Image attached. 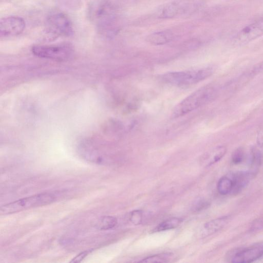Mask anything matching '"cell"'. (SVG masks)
I'll return each mask as SVG.
<instances>
[{"mask_svg": "<svg viewBox=\"0 0 263 263\" xmlns=\"http://www.w3.org/2000/svg\"><path fill=\"white\" fill-rule=\"evenodd\" d=\"M115 12L113 6L107 2L95 4L90 11L92 20L96 23L100 33L106 37L115 36L119 32Z\"/></svg>", "mask_w": 263, "mask_h": 263, "instance_id": "cell-1", "label": "cell"}, {"mask_svg": "<svg viewBox=\"0 0 263 263\" xmlns=\"http://www.w3.org/2000/svg\"><path fill=\"white\" fill-rule=\"evenodd\" d=\"M215 89L210 86L200 88L184 98L173 108L171 117L177 118L208 103L215 97Z\"/></svg>", "mask_w": 263, "mask_h": 263, "instance_id": "cell-2", "label": "cell"}, {"mask_svg": "<svg viewBox=\"0 0 263 263\" xmlns=\"http://www.w3.org/2000/svg\"><path fill=\"white\" fill-rule=\"evenodd\" d=\"M57 196L52 193H42L19 199L1 207L2 214H10L28 209L50 204L57 200Z\"/></svg>", "mask_w": 263, "mask_h": 263, "instance_id": "cell-3", "label": "cell"}, {"mask_svg": "<svg viewBox=\"0 0 263 263\" xmlns=\"http://www.w3.org/2000/svg\"><path fill=\"white\" fill-rule=\"evenodd\" d=\"M213 70L210 67L181 71L168 72L162 75L164 82L178 87L197 84L210 77Z\"/></svg>", "mask_w": 263, "mask_h": 263, "instance_id": "cell-4", "label": "cell"}, {"mask_svg": "<svg viewBox=\"0 0 263 263\" xmlns=\"http://www.w3.org/2000/svg\"><path fill=\"white\" fill-rule=\"evenodd\" d=\"M45 34L53 39L60 36H70L74 33L72 24L64 13L53 11L47 16Z\"/></svg>", "mask_w": 263, "mask_h": 263, "instance_id": "cell-5", "label": "cell"}, {"mask_svg": "<svg viewBox=\"0 0 263 263\" xmlns=\"http://www.w3.org/2000/svg\"><path fill=\"white\" fill-rule=\"evenodd\" d=\"M31 51L36 57L57 61L67 60L73 52V47L69 43L36 45L32 47Z\"/></svg>", "mask_w": 263, "mask_h": 263, "instance_id": "cell-6", "label": "cell"}, {"mask_svg": "<svg viewBox=\"0 0 263 263\" xmlns=\"http://www.w3.org/2000/svg\"><path fill=\"white\" fill-rule=\"evenodd\" d=\"M262 256L263 245H258L235 250L231 253L229 259L233 263H250Z\"/></svg>", "mask_w": 263, "mask_h": 263, "instance_id": "cell-7", "label": "cell"}, {"mask_svg": "<svg viewBox=\"0 0 263 263\" xmlns=\"http://www.w3.org/2000/svg\"><path fill=\"white\" fill-rule=\"evenodd\" d=\"M25 26V22L21 17H4L0 21V35L3 37L16 36L23 32Z\"/></svg>", "mask_w": 263, "mask_h": 263, "instance_id": "cell-8", "label": "cell"}, {"mask_svg": "<svg viewBox=\"0 0 263 263\" xmlns=\"http://www.w3.org/2000/svg\"><path fill=\"white\" fill-rule=\"evenodd\" d=\"M263 35V18L248 25L237 33L234 42L238 45L246 44Z\"/></svg>", "mask_w": 263, "mask_h": 263, "instance_id": "cell-9", "label": "cell"}, {"mask_svg": "<svg viewBox=\"0 0 263 263\" xmlns=\"http://www.w3.org/2000/svg\"><path fill=\"white\" fill-rule=\"evenodd\" d=\"M227 151L224 146H217L204 153L200 158L199 161L203 166H210L219 161Z\"/></svg>", "mask_w": 263, "mask_h": 263, "instance_id": "cell-10", "label": "cell"}, {"mask_svg": "<svg viewBox=\"0 0 263 263\" xmlns=\"http://www.w3.org/2000/svg\"><path fill=\"white\" fill-rule=\"evenodd\" d=\"M254 174L252 172L239 171L230 175L232 182V194H238L248 184Z\"/></svg>", "mask_w": 263, "mask_h": 263, "instance_id": "cell-11", "label": "cell"}, {"mask_svg": "<svg viewBox=\"0 0 263 263\" xmlns=\"http://www.w3.org/2000/svg\"><path fill=\"white\" fill-rule=\"evenodd\" d=\"M174 35L172 31L167 30L155 32L146 37V41L153 45H162L172 41Z\"/></svg>", "mask_w": 263, "mask_h": 263, "instance_id": "cell-12", "label": "cell"}, {"mask_svg": "<svg viewBox=\"0 0 263 263\" xmlns=\"http://www.w3.org/2000/svg\"><path fill=\"white\" fill-rule=\"evenodd\" d=\"M227 216L221 217L206 222L200 231L202 237L212 234L222 229L228 221Z\"/></svg>", "mask_w": 263, "mask_h": 263, "instance_id": "cell-13", "label": "cell"}, {"mask_svg": "<svg viewBox=\"0 0 263 263\" xmlns=\"http://www.w3.org/2000/svg\"><path fill=\"white\" fill-rule=\"evenodd\" d=\"M184 4L173 2L165 5L161 9L159 16L161 18H172L184 12Z\"/></svg>", "mask_w": 263, "mask_h": 263, "instance_id": "cell-14", "label": "cell"}, {"mask_svg": "<svg viewBox=\"0 0 263 263\" xmlns=\"http://www.w3.org/2000/svg\"><path fill=\"white\" fill-rule=\"evenodd\" d=\"M182 221L183 219L181 218L173 217L168 218L158 224L153 230V232H159L176 228Z\"/></svg>", "mask_w": 263, "mask_h": 263, "instance_id": "cell-15", "label": "cell"}, {"mask_svg": "<svg viewBox=\"0 0 263 263\" xmlns=\"http://www.w3.org/2000/svg\"><path fill=\"white\" fill-rule=\"evenodd\" d=\"M217 191L219 194L226 195L231 194L233 182L230 175L222 177L217 183Z\"/></svg>", "mask_w": 263, "mask_h": 263, "instance_id": "cell-16", "label": "cell"}, {"mask_svg": "<svg viewBox=\"0 0 263 263\" xmlns=\"http://www.w3.org/2000/svg\"><path fill=\"white\" fill-rule=\"evenodd\" d=\"M117 219L111 216H105L102 217L97 224L98 229L107 230L114 228L117 224Z\"/></svg>", "mask_w": 263, "mask_h": 263, "instance_id": "cell-17", "label": "cell"}, {"mask_svg": "<svg viewBox=\"0 0 263 263\" xmlns=\"http://www.w3.org/2000/svg\"><path fill=\"white\" fill-rule=\"evenodd\" d=\"M173 254L164 253L148 256L140 261L141 262H166L170 261Z\"/></svg>", "mask_w": 263, "mask_h": 263, "instance_id": "cell-18", "label": "cell"}, {"mask_svg": "<svg viewBox=\"0 0 263 263\" xmlns=\"http://www.w3.org/2000/svg\"><path fill=\"white\" fill-rule=\"evenodd\" d=\"M129 219L135 225L141 224L144 219L143 211L140 210L133 211L129 213Z\"/></svg>", "mask_w": 263, "mask_h": 263, "instance_id": "cell-19", "label": "cell"}, {"mask_svg": "<svg viewBox=\"0 0 263 263\" xmlns=\"http://www.w3.org/2000/svg\"><path fill=\"white\" fill-rule=\"evenodd\" d=\"M261 156L260 152L256 149L252 150L250 157V162L252 166L257 167L260 164Z\"/></svg>", "mask_w": 263, "mask_h": 263, "instance_id": "cell-20", "label": "cell"}, {"mask_svg": "<svg viewBox=\"0 0 263 263\" xmlns=\"http://www.w3.org/2000/svg\"><path fill=\"white\" fill-rule=\"evenodd\" d=\"M245 157L244 151L241 148L235 149L232 155V161L235 164L241 163Z\"/></svg>", "mask_w": 263, "mask_h": 263, "instance_id": "cell-21", "label": "cell"}, {"mask_svg": "<svg viewBox=\"0 0 263 263\" xmlns=\"http://www.w3.org/2000/svg\"><path fill=\"white\" fill-rule=\"evenodd\" d=\"M90 251H84L80 253L73 258H72L70 262H80L84 259L87 255L89 253Z\"/></svg>", "mask_w": 263, "mask_h": 263, "instance_id": "cell-22", "label": "cell"}, {"mask_svg": "<svg viewBox=\"0 0 263 263\" xmlns=\"http://www.w3.org/2000/svg\"><path fill=\"white\" fill-rule=\"evenodd\" d=\"M252 71L254 74L263 72V61L256 64L253 68Z\"/></svg>", "mask_w": 263, "mask_h": 263, "instance_id": "cell-23", "label": "cell"}, {"mask_svg": "<svg viewBox=\"0 0 263 263\" xmlns=\"http://www.w3.org/2000/svg\"><path fill=\"white\" fill-rule=\"evenodd\" d=\"M256 142L258 145L263 148V128L259 130L256 137Z\"/></svg>", "mask_w": 263, "mask_h": 263, "instance_id": "cell-24", "label": "cell"}]
</instances>
